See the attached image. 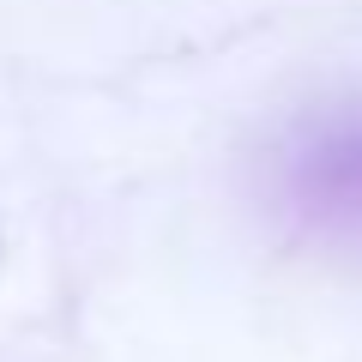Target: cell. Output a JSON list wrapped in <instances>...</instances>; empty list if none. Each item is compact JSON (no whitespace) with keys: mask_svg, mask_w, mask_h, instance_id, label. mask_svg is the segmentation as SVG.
<instances>
[{"mask_svg":"<svg viewBox=\"0 0 362 362\" xmlns=\"http://www.w3.org/2000/svg\"><path fill=\"white\" fill-rule=\"evenodd\" d=\"M296 194L320 218L362 223V115L326 121L296 151Z\"/></svg>","mask_w":362,"mask_h":362,"instance_id":"obj_1","label":"cell"}]
</instances>
